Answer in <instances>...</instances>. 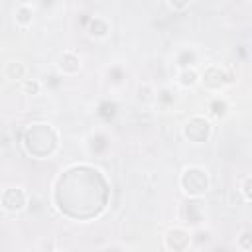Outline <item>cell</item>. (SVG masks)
Instances as JSON below:
<instances>
[{
	"label": "cell",
	"mask_w": 252,
	"mask_h": 252,
	"mask_svg": "<svg viewBox=\"0 0 252 252\" xmlns=\"http://www.w3.org/2000/svg\"><path fill=\"white\" fill-rule=\"evenodd\" d=\"M45 140H57V132L49 124H33L32 128L26 130L24 148L28 154L35 156L37 159H45L57 150V144H49V142L45 144Z\"/></svg>",
	"instance_id": "obj_1"
},
{
	"label": "cell",
	"mask_w": 252,
	"mask_h": 252,
	"mask_svg": "<svg viewBox=\"0 0 252 252\" xmlns=\"http://www.w3.org/2000/svg\"><path fill=\"white\" fill-rule=\"evenodd\" d=\"M179 185L183 189L185 195L189 197H201L209 191L211 187V179H209V173L205 167L201 165H189L181 171L179 175Z\"/></svg>",
	"instance_id": "obj_2"
},
{
	"label": "cell",
	"mask_w": 252,
	"mask_h": 252,
	"mask_svg": "<svg viewBox=\"0 0 252 252\" xmlns=\"http://www.w3.org/2000/svg\"><path fill=\"white\" fill-rule=\"evenodd\" d=\"M211 130H213V126H211L209 118H205V116H191L185 122V126H183V136L189 142H193V144H203V142L209 140Z\"/></svg>",
	"instance_id": "obj_3"
},
{
	"label": "cell",
	"mask_w": 252,
	"mask_h": 252,
	"mask_svg": "<svg viewBox=\"0 0 252 252\" xmlns=\"http://www.w3.org/2000/svg\"><path fill=\"white\" fill-rule=\"evenodd\" d=\"M232 81H234L232 71L226 67H220V65H209L205 69V73L199 75V83H203L209 89H220Z\"/></svg>",
	"instance_id": "obj_4"
},
{
	"label": "cell",
	"mask_w": 252,
	"mask_h": 252,
	"mask_svg": "<svg viewBox=\"0 0 252 252\" xmlns=\"http://www.w3.org/2000/svg\"><path fill=\"white\" fill-rule=\"evenodd\" d=\"M28 205V195L22 187H6L0 193V207L8 213H20Z\"/></svg>",
	"instance_id": "obj_5"
},
{
	"label": "cell",
	"mask_w": 252,
	"mask_h": 252,
	"mask_svg": "<svg viewBox=\"0 0 252 252\" xmlns=\"http://www.w3.org/2000/svg\"><path fill=\"white\" fill-rule=\"evenodd\" d=\"M191 244V234L185 228H169L163 234V248L173 250V252H181L187 250Z\"/></svg>",
	"instance_id": "obj_6"
},
{
	"label": "cell",
	"mask_w": 252,
	"mask_h": 252,
	"mask_svg": "<svg viewBox=\"0 0 252 252\" xmlns=\"http://www.w3.org/2000/svg\"><path fill=\"white\" fill-rule=\"evenodd\" d=\"M57 67L63 75H77L81 71V57L75 51H63L57 59Z\"/></svg>",
	"instance_id": "obj_7"
},
{
	"label": "cell",
	"mask_w": 252,
	"mask_h": 252,
	"mask_svg": "<svg viewBox=\"0 0 252 252\" xmlns=\"http://www.w3.org/2000/svg\"><path fill=\"white\" fill-rule=\"evenodd\" d=\"M87 32L94 39H104L110 33V24H108V20H104L100 16H94V18H91V22L87 26Z\"/></svg>",
	"instance_id": "obj_8"
},
{
	"label": "cell",
	"mask_w": 252,
	"mask_h": 252,
	"mask_svg": "<svg viewBox=\"0 0 252 252\" xmlns=\"http://www.w3.org/2000/svg\"><path fill=\"white\" fill-rule=\"evenodd\" d=\"M4 73H6V77L10 79V81H24L26 77H28V67H26V63L24 61H10L8 65H6V69H4Z\"/></svg>",
	"instance_id": "obj_9"
},
{
	"label": "cell",
	"mask_w": 252,
	"mask_h": 252,
	"mask_svg": "<svg viewBox=\"0 0 252 252\" xmlns=\"http://www.w3.org/2000/svg\"><path fill=\"white\" fill-rule=\"evenodd\" d=\"M14 20L20 28H28L33 22V6L32 4H20L14 12Z\"/></svg>",
	"instance_id": "obj_10"
},
{
	"label": "cell",
	"mask_w": 252,
	"mask_h": 252,
	"mask_svg": "<svg viewBox=\"0 0 252 252\" xmlns=\"http://www.w3.org/2000/svg\"><path fill=\"white\" fill-rule=\"evenodd\" d=\"M177 83L181 87H195L199 85V73L195 71V67H185V69H179L177 73Z\"/></svg>",
	"instance_id": "obj_11"
},
{
	"label": "cell",
	"mask_w": 252,
	"mask_h": 252,
	"mask_svg": "<svg viewBox=\"0 0 252 252\" xmlns=\"http://www.w3.org/2000/svg\"><path fill=\"white\" fill-rule=\"evenodd\" d=\"M228 102H226V98H222V96H217V98H213L211 102H209V112L215 116V118H224L226 114H228Z\"/></svg>",
	"instance_id": "obj_12"
},
{
	"label": "cell",
	"mask_w": 252,
	"mask_h": 252,
	"mask_svg": "<svg viewBox=\"0 0 252 252\" xmlns=\"http://www.w3.org/2000/svg\"><path fill=\"white\" fill-rule=\"evenodd\" d=\"M175 61H177V67H179V69L193 67V65H195V61H197V53H195L193 49H181V51L177 53Z\"/></svg>",
	"instance_id": "obj_13"
},
{
	"label": "cell",
	"mask_w": 252,
	"mask_h": 252,
	"mask_svg": "<svg viewBox=\"0 0 252 252\" xmlns=\"http://www.w3.org/2000/svg\"><path fill=\"white\" fill-rule=\"evenodd\" d=\"M22 93L35 96V94L41 93V83H39L37 79H24V81H22Z\"/></svg>",
	"instance_id": "obj_14"
},
{
	"label": "cell",
	"mask_w": 252,
	"mask_h": 252,
	"mask_svg": "<svg viewBox=\"0 0 252 252\" xmlns=\"http://www.w3.org/2000/svg\"><path fill=\"white\" fill-rule=\"evenodd\" d=\"M238 185H240V195H242V199H244V203H250L252 201V191H250V185H252V177L250 175H244L240 181H238Z\"/></svg>",
	"instance_id": "obj_15"
},
{
	"label": "cell",
	"mask_w": 252,
	"mask_h": 252,
	"mask_svg": "<svg viewBox=\"0 0 252 252\" xmlns=\"http://www.w3.org/2000/svg\"><path fill=\"white\" fill-rule=\"evenodd\" d=\"M167 6L173 12H185L191 6V0H167Z\"/></svg>",
	"instance_id": "obj_16"
},
{
	"label": "cell",
	"mask_w": 252,
	"mask_h": 252,
	"mask_svg": "<svg viewBox=\"0 0 252 252\" xmlns=\"http://www.w3.org/2000/svg\"><path fill=\"white\" fill-rule=\"evenodd\" d=\"M238 248H242L244 252H248L252 248V236H250V232H242V236H238Z\"/></svg>",
	"instance_id": "obj_17"
},
{
	"label": "cell",
	"mask_w": 252,
	"mask_h": 252,
	"mask_svg": "<svg viewBox=\"0 0 252 252\" xmlns=\"http://www.w3.org/2000/svg\"><path fill=\"white\" fill-rule=\"evenodd\" d=\"M193 236H195V240H199V242H203V240L207 242V240L211 238V232H209V230H203V228H201V230H197V232H195Z\"/></svg>",
	"instance_id": "obj_18"
}]
</instances>
